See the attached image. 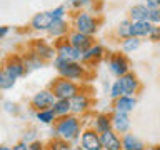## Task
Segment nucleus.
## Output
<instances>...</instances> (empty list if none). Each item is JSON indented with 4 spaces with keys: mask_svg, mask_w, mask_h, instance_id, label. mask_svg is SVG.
Returning <instances> with one entry per match:
<instances>
[{
    "mask_svg": "<svg viewBox=\"0 0 160 150\" xmlns=\"http://www.w3.org/2000/svg\"><path fill=\"white\" fill-rule=\"evenodd\" d=\"M118 33H120V37H130V23L128 22H122V23H120Z\"/></svg>",
    "mask_w": 160,
    "mask_h": 150,
    "instance_id": "nucleus-29",
    "label": "nucleus"
},
{
    "mask_svg": "<svg viewBox=\"0 0 160 150\" xmlns=\"http://www.w3.org/2000/svg\"><path fill=\"white\" fill-rule=\"evenodd\" d=\"M150 37H152L153 40L160 38V27H153V28H152V32H150Z\"/></svg>",
    "mask_w": 160,
    "mask_h": 150,
    "instance_id": "nucleus-32",
    "label": "nucleus"
},
{
    "mask_svg": "<svg viewBox=\"0 0 160 150\" xmlns=\"http://www.w3.org/2000/svg\"><path fill=\"white\" fill-rule=\"evenodd\" d=\"M13 150H30V147H28V143L22 142V143H17V145H15Z\"/></svg>",
    "mask_w": 160,
    "mask_h": 150,
    "instance_id": "nucleus-35",
    "label": "nucleus"
},
{
    "mask_svg": "<svg viewBox=\"0 0 160 150\" xmlns=\"http://www.w3.org/2000/svg\"><path fill=\"white\" fill-rule=\"evenodd\" d=\"M110 68H112V72H113L115 75L122 77V75L127 73V70H128V63H127V60H125L123 57L117 55V57H113V58H112V62H110Z\"/></svg>",
    "mask_w": 160,
    "mask_h": 150,
    "instance_id": "nucleus-14",
    "label": "nucleus"
},
{
    "mask_svg": "<svg viewBox=\"0 0 160 150\" xmlns=\"http://www.w3.org/2000/svg\"><path fill=\"white\" fill-rule=\"evenodd\" d=\"M97 128L100 130V132H107V130H110V120L107 117H98L97 118Z\"/></svg>",
    "mask_w": 160,
    "mask_h": 150,
    "instance_id": "nucleus-27",
    "label": "nucleus"
},
{
    "mask_svg": "<svg viewBox=\"0 0 160 150\" xmlns=\"http://www.w3.org/2000/svg\"><path fill=\"white\" fill-rule=\"evenodd\" d=\"M122 147L125 150H143V143L133 135H125Z\"/></svg>",
    "mask_w": 160,
    "mask_h": 150,
    "instance_id": "nucleus-19",
    "label": "nucleus"
},
{
    "mask_svg": "<svg viewBox=\"0 0 160 150\" xmlns=\"http://www.w3.org/2000/svg\"><path fill=\"white\" fill-rule=\"evenodd\" d=\"M37 55H38V57H43V58H52L55 55V52L48 47V45L37 43Z\"/></svg>",
    "mask_w": 160,
    "mask_h": 150,
    "instance_id": "nucleus-23",
    "label": "nucleus"
},
{
    "mask_svg": "<svg viewBox=\"0 0 160 150\" xmlns=\"http://www.w3.org/2000/svg\"><path fill=\"white\" fill-rule=\"evenodd\" d=\"M148 12H150V8L145 7V5H135V7L130 10V17H132L135 22H142V20L148 18Z\"/></svg>",
    "mask_w": 160,
    "mask_h": 150,
    "instance_id": "nucleus-18",
    "label": "nucleus"
},
{
    "mask_svg": "<svg viewBox=\"0 0 160 150\" xmlns=\"http://www.w3.org/2000/svg\"><path fill=\"white\" fill-rule=\"evenodd\" d=\"M55 67L58 68V72L62 73L65 78H78L80 75H82V67L75 62H65V60L57 57Z\"/></svg>",
    "mask_w": 160,
    "mask_h": 150,
    "instance_id": "nucleus-2",
    "label": "nucleus"
},
{
    "mask_svg": "<svg viewBox=\"0 0 160 150\" xmlns=\"http://www.w3.org/2000/svg\"><path fill=\"white\" fill-rule=\"evenodd\" d=\"M17 105L15 103H12V102H5V110H7V112H17Z\"/></svg>",
    "mask_w": 160,
    "mask_h": 150,
    "instance_id": "nucleus-34",
    "label": "nucleus"
},
{
    "mask_svg": "<svg viewBox=\"0 0 160 150\" xmlns=\"http://www.w3.org/2000/svg\"><path fill=\"white\" fill-rule=\"evenodd\" d=\"M55 95L53 92H50V90H42V92L35 93V97L32 98V105L37 110H45V108H50L52 105L55 103Z\"/></svg>",
    "mask_w": 160,
    "mask_h": 150,
    "instance_id": "nucleus-4",
    "label": "nucleus"
},
{
    "mask_svg": "<svg viewBox=\"0 0 160 150\" xmlns=\"http://www.w3.org/2000/svg\"><path fill=\"white\" fill-rule=\"evenodd\" d=\"M122 95H123V87H122V83H120V80H117L112 87V97L118 98V97H122Z\"/></svg>",
    "mask_w": 160,
    "mask_h": 150,
    "instance_id": "nucleus-28",
    "label": "nucleus"
},
{
    "mask_svg": "<svg viewBox=\"0 0 160 150\" xmlns=\"http://www.w3.org/2000/svg\"><path fill=\"white\" fill-rule=\"evenodd\" d=\"M133 107H135V98L128 97V95L118 97V100H117V112L127 113V112H130V110H133Z\"/></svg>",
    "mask_w": 160,
    "mask_h": 150,
    "instance_id": "nucleus-16",
    "label": "nucleus"
},
{
    "mask_svg": "<svg viewBox=\"0 0 160 150\" xmlns=\"http://www.w3.org/2000/svg\"><path fill=\"white\" fill-rule=\"evenodd\" d=\"M120 83H122V87H123V95L133 93L135 90H137V87H138L137 78H135L132 73H125V75H122V78H120Z\"/></svg>",
    "mask_w": 160,
    "mask_h": 150,
    "instance_id": "nucleus-13",
    "label": "nucleus"
},
{
    "mask_svg": "<svg viewBox=\"0 0 160 150\" xmlns=\"http://www.w3.org/2000/svg\"><path fill=\"white\" fill-rule=\"evenodd\" d=\"M158 7H160V0H158Z\"/></svg>",
    "mask_w": 160,
    "mask_h": 150,
    "instance_id": "nucleus-41",
    "label": "nucleus"
},
{
    "mask_svg": "<svg viewBox=\"0 0 160 150\" xmlns=\"http://www.w3.org/2000/svg\"><path fill=\"white\" fill-rule=\"evenodd\" d=\"M57 53H58V58L65 60V62H75V60H78L80 57H82V50H78L77 47H73L72 43H70V45H67V43L60 45L58 50H57Z\"/></svg>",
    "mask_w": 160,
    "mask_h": 150,
    "instance_id": "nucleus-5",
    "label": "nucleus"
},
{
    "mask_svg": "<svg viewBox=\"0 0 160 150\" xmlns=\"http://www.w3.org/2000/svg\"><path fill=\"white\" fill-rule=\"evenodd\" d=\"M138 45H140V40L137 37H127L123 40V50H127V52L138 48Z\"/></svg>",
    "mask_w": 160,
    "mask_h": 150,
    "instance_id": "nucleus-25",
    "label": "nucleus"
},
{
    "mask_svg": "<svg viewBox=\"0 0 160 150\" xmlns=\"http://www.w3.org/2000/svg\"><path fill=\"white\" fill-rule=\"evenodd\" d=\"M100 53H102V47H93V48H88L85 53H82V58L83 60H90L93 57H100Z\"/></svg>",
    "mask_w": 160,
    "mask_h": 150,
    "instance_id": "nucleus-26",
    "label": "nucleus"
},
{
    "mask_svg": "<svg viewBox=\"0 0 160 150\" xmlns=\"http://www.w3.org/2000/svg\"><path fill=\"white\" fill-rule=\"evenodd\" d=\"M5 70L12 75V77L17 80L20 75H23V70H25V67H23V63L22 62H18V60H12V62H8V65L5 67Z\"/></svg>",
    "mask_w": 160,
    "mask_h": 150,
    "instance_id": "nucleus-20",
    "label": "nucleus"
},
{
    "mask_svg": "<svg viewBox=\"0 0 160 150\" xmlns=\"http://www.w3.org/2000/svg\"><path fill=\"white\" fill-rule=\"evenodd\" d=\"M152 28H153V27L150 25V22H147V20L130 23V37H142V35H150Z\"/></svg>",
    "mask_w": 160,
    "mask_h": 150,
    "instance_id": "nucleus-10",
    "label": "nucleus"
},
{
    "mask_svg": "<svg viewBox=\"0 0 160 150\" xmlns=\"http://www.w3.org/2000/svg\"><path fill=\"white\" fill-rule=\"evenodd\" d=\"M0 150H13V148H10V147H5V145H2V147H0Z\"/></svg>",
    "mask_w": 160,
    "mask_h": 150,
    "instance_id": "nucleus-40",
    "label": "nucleus"
},
{
    "mask_svg": "<svg viewBox=\"0 0 160 150\" xmlns=\"http://www.w3.org/2000/svg\"><path fill=\"white\" fill-rule=\"evenodd\" d=\"M52 107L55 115H67L68 112H72L70 110V98H57Z\"/></svg>",
    "mask_w": 160,
    "mask_h": 150,
    "instance_id": "nucleus-17",
    "label": "nucleus"
},
{
    "mask_svg": "<svg viewBox=\"0 0 160 150\" xmlns=\"http://www.w3.org/2000/svg\"><path fill=\"white\" fill-rule=\"evenodd\" d=\"M90 0H70V5L73 7H78V5H83V3H88Z\"/></svg>",
    "mask_w": 160,
    "mask_h": 150,
    "instance_id": "nucleus-36",
    "label": "nucleus"
},
{
    "mask_svg": "<svg viewBox=\"0 0 160 150\" xmlns=\"http://www.w3.org/2000/svg\"><path fill=\"white\" fill-rule=\"evenodd\" d=\"M82 147L85 150H100L102 148L100 137H97V133L93 132H85L82 135Z\"/></svg>",
    "mask_w": 160,
    "mask_h": 150,
    "instance_id": "nucleus-9",
    "label": "nucleus"
},
{
    "mask_svg": "<svg viewBox=\"0 0 160 150\" xmlns=\"http://www.w3.org/2000/svg\"><path fill=\"white\" fill-rule=\"evenodd\" d=\"M158 150H160V148H158Z\"/></svg>",
    "mask_w": 160,
    "mask_h": 150,
    "instance_id": "nucleus-42",
    "label": "nucleus"
},
{
    "mask_svg": "<svg viewBox=\"0 0 160 150\" xmlns=\"http://www.w3.org/2000/svg\"><path fill=\"white\" fill-rule=\"evenodd\" d=\"M53 23V18L50 12H45V13H37L35 17L32 18V27L35 30H48Z\"/></svg>",
    "mask_w": 160,
    "mask_h": 150,
    "instance_id": "nucleus-7",
    "label": "nucleus"
},
{
    "mask_svg": "<svg viewBox=\"0 0 160 150\" xmlns=\"http://www.w3.org/2000/svg\"><path fill=\"white\" fill-rule=\"evenodd\" d=\"M52 150H68V147H65L63 142H58L55 143V147H52Z\"/></svg>",
    "mask_w": 160,
    "mask_h": 150,
    "instance_id": "nucleus-37",
    "label": "nucleus"
},
{
    "mask_svg": "<svg viewBox=\"0 0 160 150\" xmlns=\"http://www.w3.org/2000/svg\"><path fill=\"white\" fill-rule=\"evenodd\" d=\"M55 118V113L52 108H45V110H38L37 112V120H40L42 123H52Z\"/></svg>",
    "mask_w": 160,
    "mask_h": 150,
    "instance_id": "nucleus-22",
    "label": "nucleus"
},
{
    "mask_svg": "<svg viewBox=\"0 0 160 150\" xmlns=\"http://www.w3.org/2000/svg\"><path fill=\"white\" fill-rule=\"evenodd\" d=\"M87 105H88V100L85 95L82 93H77V95H73L72 98H70V110L75 113H78V112H83L85 108H87Z\"/></svg>",
    "mask_w": 160,
    "mask_h": 150,
    "instance_id": "nucleus-15",
    "label": "nucleus"
},
{
    "mask_svg": "<svg viewBox=\"0 0 160 150\" xmlns=\"http://www.w3.org/2000/svg\"><path fill=\"white\" fill-rule=\"evenodd\" d=\"M148 8H157L158 7V0H147Z\"/></svg>",
    "mask_w": 160,
    "mask_h": 150,
    "instance_id": "nucleus-38",
    "label": "nucleus"
},
{
    "mask_svg": "<svg viewBox=\"0 0 160 150\" xmlns=\"http://www.w3.org/2000/svg\"><path fill=\"white\" fill-rule=\"evenodd\" d=\"M28 147H30V150H43V145L40 142H37V140H35L33 143H30Z\"/></svg>",
    "mask_w": 160,
    "mask_h": 150,
    "instance_id": "nucleus-33",
    "label": "nucleus"
},
{
    "mask_svg": "<svg viewBox=\"0 0 160 150\" xmlns=\"http://www.w3.org/2000/svg\"><path fill=\"white\" fill-rule=\"evenodd\" d=\"M15 85V78L10 75L7 70H0V90H8Z\"/></svg>",
    "mask_w": 160,
    "mask_h": 150,
    "instance_id": "nucleus-21",
    "label": "nucleus"
},
{
    "mask_svg": "<svg viewBox=\"0 0 160 150\" xmlns=\"http://www.w3.org/2000/svg\"><path fill=\"white\" fill-rule=\"evenodd\" d=\"M70 43H72L73 47H77L78 50L85 52V50L90 47V37H88L87 33L77 32V33H73L72 37H70Z\"/></svg>",
    "mask_w": 160,
    "mask_h": 150,
    "instance_id": "nucleus-12",
    "label": "nucleus"
},
{
    "mask_svg": "<svg viewBox=\"0 0 160 150\" xmlns=\"http://www.w3.org/2000/svg\"><path fill=\"white\" fill-rule=\"evenodd\" d=\"M48 30H50V33H52V35H60V33H63L65 30H67V25L63 23V20H55Z\"/></svg>",
    "mask_w": 160,
    "mask_h": 150,
    "instance_id": "nucleus-24",
    "label": "nucleus"
},
{
    "mask_svg": "<svg viewBox=\"0 0 160 150\" xmlns=\"http://www.w3.org/2000/svg\"><path fill=\"white\" fill-rule=\"evenodd\" d=\"M7 33H8V27H0V38L5 37Z\"/></svg>",
    "mask_w": 160,
    "mask_h": 150,
    "instance_id": "nucleus-39",
    "label": "nucleus"
},
{
    "mask_svg": "<svg viewBox=\"0 0 160 150\" xmlns=\"http://www.w3.org/2000/svg\"><path fill=\"white\" fill-rule=\"evenodd\" d=\"M100 142H102V148L105 150H120V140L117 138L112 130H107V132H102V137H100Z\"/></svg>",
    "mask_w": 160,
    "mask_h": 150,
    "instance_id": "nucleus-6",
    "label": "nucleus"
},
{
    "mask_svg": "<svg viewBox=\"0 0 160 150\" xmlns=\"http://www.w3.org/2000/svg\"><path fill=\"white\" fill-rule=\"evenodd\" d=\"M78 130H80V125L75 117H65L57 123V135L63 142L73 140L78 135Z\"/></svg>",
    "mask_w": 160,
    "mask_h": 150,
    "instance_id": "nucleus-1",
    "label": "nucleus"
},
{
    "mask_svg": "<svg viewBox=\"0 0 160 150\" xmlns=\"http://www.w3.org/2000/svg\"><path fill=\"white\" fill-rule=\"evenodd\" d=\"M63 13H65V7H58V8H55V10H52V12H50V15H52V18H53V22H55V20H62Z\"/></svg>",
    "mask_w": 160,
    "mask_h": 150,
    "instance_id": "nucleus-30",
    "label": "nucleus"
},
{
    "mask_svg": "<svg viewBox=\"0 0 160 150\" xmlns=\"http://www.w3.org/2000/svg\"><path fill=\"white\" fill-rule=\"evenodd\" d=\"M77 28H78V32H82V33H93L95 32V22H93V18L90 17L88 13H82V15H78L77 17Z\"/></svg>",
    "mask_w": 160,
    "mask_h": 150,
    "instance_id": "nucleus-8",
    "label": "nucleus"
},
{
    "mask_svg": "<svg viewBox=\"0 0 160 150\" xmlns=\"http://www.w3.org/2000/svg\"><path fill=\"white\" fill-rule=\"evenodd\" d=\"M148 18L152 20V22H160V10H158V7L157 8H150Z\"/></svg>",
    "mask_w": 160,
    "mask_h": 150,
    "instance_id": "nucleus-31",
    "label": "nucleus"
},
{
    "mask_svg": "<svg viewBox=\"0 0 160 150\" xmlns=\"http://www.w3.org/2000/svg\"><path fill=\"white\" fill-rule=\"evenodd\" d=\"M112 122H113V128L117 130V132H120V133L127 132L128 127H130V120L127 117V113H123V112H117V113H115L113 118H112Z\"/></svg>",
    "mask_w": 160,
    "mask_h": 150,
    "instance_id": "nucleus-11",
    "label": "nucleus"
},
{
    "mask_svg": "<svg viewBox=\"0 0 160 150\" xmlns=\"http://www.w3.org/2000/svg\"><path fill=\"white\" fill-rule=\"evenodd\" d=\"M53 95L57 98H72L73 95H77V85L72 83L70 80H58L53 85Z\"/></svg>",
    "mask_w": 160,
    "mask_h": 150,
    "instance_id": "nucleus-3",
    "label": "nucleus"
}]
</instances>
